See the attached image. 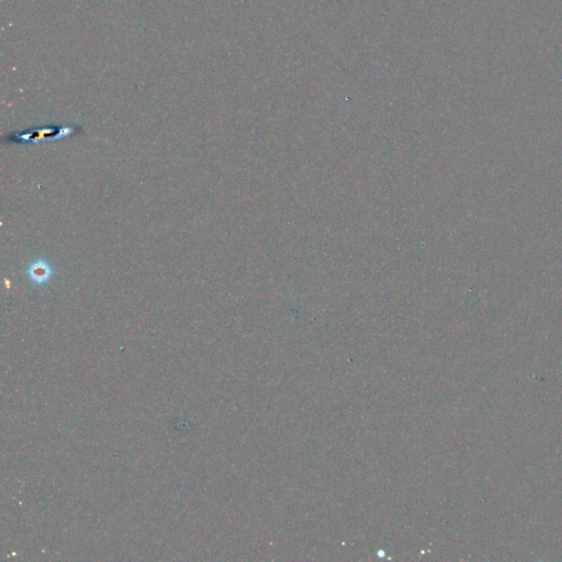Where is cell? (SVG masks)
Listing matches in <instances>:
<instances>
[{"instance_id":"cell-1","label":"cell","mask_w":562,"mask_h":562,"mask_svg":"<svg viewBox=\"0 0 562 562\" xmlns=\"http://www.w3.org/2000/svg\"><path fill=\"white\" fill-rule=\"evenodd\" d=\"M30 275L31 278L37 281V282H43L50 276V269H48V267L44 262H38V264H35L31 268Z\"/></svg>"}]
</instances>
